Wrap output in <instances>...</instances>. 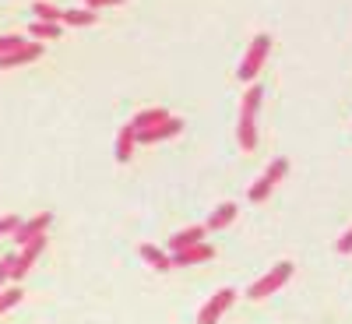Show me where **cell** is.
Masks as SVG:
<instances>
[{
	"label": "cell",
	"instance_id": "obj_1",
	"mask_svg": "<svg viewBox=\"0 0 352 324\" xmlns=\"http://www.w3.org/2000/svg\"><path fill=\"white\" fill-rule=\"evenodd\" d=\"M261 96H264V88L261 85H250L247 88V96H243V106H240V149L243 152H254L257 149V109H261Z\"/></svg>",
	"mask_w": 352,
	"mask_h": 324
},
{
	"label": "cell",
	"instance_id": "obj_2",
	"mask_svg": "<svg viewBox=\"0 0 352 324\" xmlns=\"http://www.w3.org/2000/svg\"><path fill=\"white\" fill-rule=\"evenodd\" d=\"M289 279H292V261H282V264H275L268 275H261V279L247 289V296H250V300H264V296H272L275 289H282Z\"/></svg>",
	"mask_w": 352,
	"mask_h": 324
},
{
	"label": "cell",
	"instance_id": "obj_3",
	"mask_svg": "<svg viewBox=\"0 0 352 324\" xmlns=\"http://www.w3.org/2000/svg\"><path fill=\"white\" fill-rule=\"evenodd\" d=\"M268 50H272V36H257V39L250 43V50H247V56H243V64H240V71H236L240 81H254V78L261 74Z\"/></svg>",
	"mask_w": 352,
	"mask_h": 324
},
{
	"label": "cell",
	"instance_id": "obj_4",
	"mask_svg": "<svg viewBox=\"0 0 352 324\" xmlns=\"http://www.w3.org/2000/svg\"><path fill=\"white\" fill-rule=\"evenodd\" d=\"M285 173H289V162H285V159H275L268 169H264V176H261V180L250 187V201H254V204H261L264 197H268V194L275 191V184L282 180Z\"/></svg>",
	"mask_w": 352,
	"mask_h": 324
},
{
	"label": "cell",
	"instance_id": "obj_5",
	"mask_svg": "<svg viewBox=\"0 0 352 324\" xmlns=\"http://www.w3.org/2000/svg\"><path fill=\"white\" fill-rule=\"evenodd\" d=\"M236 303V289H219L215 296L201 307V314H197V324H219V317Z\"/></svg>",
	"mask_w": 352,
	"mask_h": 324
},
{
	"label": "cell",
	"instance_id": "obj_6",
	"mask_svg": "<svg viewBox=\"0 0 352 324\" xmlns=\"http://www.w3.org/2000/svg\"><path fill=\"white\" fill-rule=\"evenodd\" d=\"M43 56V43L36 39V43H21V46H14L11 53H0V71H11V67H21V64H32V61H39Z\"/></svg>",
	"mask_w": 352,
	"mask_h": 324
},
{
	"label": "cell",
	"instance_id": "obj_7",
	"mask_svg": "<svg viewBox=\"0 0 352 324\" xmlns=\"http://www.w3.org/2000/svg\"><path fill=\"white\" fill-rule=\"evenodd\" d=\"M43 247H46V233H43V237H36V240H28V244L21 247V254H18L14 264H11V282H18V279L28 275V268H32L36 257L43 254Z\"/></svg>",
	"mask_w": 352,
	"mask_h": 324
},
{
	"label": "cell",
	"instance_id": "obj_8",
	"mask_svg": "<svg viewBox=\"0 0 352 324\" xmlns=\"http://www.w3.org/2000/svg\"><path fill=\"white\" fill-rule=\"evenodd\" d=\"M215 257V247L212 244H190V247H184V250H173V268H187V264H197V261H212Z\"/></svg>",
	"mask_w": 352,
	"mask_h": 324
},
{
	"label": "cell",
	"instance_id": "obj_9",
	"mask_svg": "<svg viewBox=\"0 0 352 324\" xmlns=\"http://www.w3.org/2000/svg\"><path fill=\"white\" fill-rule=\"evenodd\" d=\"M184 131V120H162V124H155V127H148V131H134V138L138 141H144V144H152V141H169L173 134H180Z\"/></svg>",
	"mask_w": 352,
	"mask_h": 324
},
{
	"label": "cell",
	"instance_id": "obj_10",
	"mask_svg": "<svg viewBox=\"0 0 352 324\" xmlns=\"http://www.w3.org/2000/svg\"><path fill=\"white\" fill-rule=\"evenodd\" d=\"M46 229H50V212H39L36 219H28V222H21V226H18V229L11 233V237H14V240H18V244L25 247L28 240H36V237H43Z\"/></svg>",
	"mask_w": 352,
	"mask_h": 324
},
{
	"label": "cell",
	"instance_id": "obj_11",
	"mask_svg": "<svg viewBox=\"0 0 352 324\" xmlns=\"http://www.w3.org/2000/svg\"><path fill=\"white\" fill-rule=\"evenodd\" d=\"M204 233H208L204 226H190V229H184V233H173V237H169V247H173V250H184V247H190V244H201Z\"/></svg>",
	"mask_w": 352,
	"mask_h": 324
},
{
	"label": "cell",
	"instance_id": "obj_12",
	"mask_svg": "<svg viewBox=\"0 0 352 324\" xmlns=\"http://www.w3.org/2000/svg\"><path fill=\"white\" fill-rule=\"evenodd\" d=\"M232 219H236V204H232V201L219 204V208L208 215V233H219V229H226Z\"/></svg>",
	"mask_w": 352,
	"mask_h": 324
},
{
	"label": "cell",
	"instance_id": "obj_13",
	"mask_svg": "<svg viewBox=\"0 0 352 324\" xmlns=\"http://www.w3.org/2000/svg\"><path fill=\"white\" fill-rule=\"evenodd\" d=\"M60 32H64V25L60 21H32V25H28V36H36L39 43L43 39H60Z\"/></svg>",
	"mask_w": 352,
	"mask_h": 324
},
{
	"label": "cell",
	"instance_id": "obj_14",
	"mask_svg": "<svg viewBox=\"0 0 352 324\" xmlns=\"http://www.w3.org/2000/svg\"><path fill=\"white\" fill-rule=\"evenodd\" d=\"M162 120H169L166 109H141L134 120H131V127H134V131H148V127H155V124H162Z\"/></svg>",
	"mask_w": 352,
	"mask_h": 324
},
{
	"label": "cell",
	"instance_id": "obj_15",
	"mask_svg": "<svg viewBox=\"0 0 352 324\" xmlns=\"http://www.w3.org/2000/svg\"><path fill=\"white\" fill-rule=\"evenodd\" d=\"M134 144H138V138H134V127L127 124L120 134H116V159H120V162H127V159L134 155Z\"/></svg>",
	"mask_w": 352,
	"mask_h": 324
},
{
	"label": "cell",
	"instance_id": "obj_16",
	"mask_svg": "<svg viewBox=\"0 0 352 324\" xmlns=\"http://www.w3.org/2000/svg\"><path fill=\"white\" fill-rule=\"evenodd\" d=\"M141 257L148 261L155 272H169V268H173V261H169V257H166L159 247H152V244H144V247H141Z\"/></svg>",
	"mask_w": 352,
	"mask_h": 324
},
{
	"label": "cell",
	"instance_id": "obj_17",
	"mask_svg": "<svg viewBox=\"0 0 352 324\" xmlns=\"http://www.w3.org/2000/svg\"><path fill=\"white\" fill-rule=\"evenodd\" d=\"M96 21V11H60V25H71V28H85Z\"/></svg>",
	"mask_w": 352,
	"mask_h": 324
},
{
	"label": "cell",
	"instance_id": "obj_18",
	"mask_svg": "<svg viewBox=\"0 0 352 324\" xmlns=\"http://www.w3.org/2000/svg\"><path fill=\"white\" fill-rule=\"evenodd\" d=\"M36 18L39 21H60V8H53V4H46V0H36Z\"/></svg>",
	"mask_w": 352,
	"mask_h": 324
},
{
	"label": "cell",
	"instance_id": "obj_19",
	"mask_svg": "<svg viewBox=\"0 0 352 324\" xmlns=\"http://www.w3.org/2000/svg\"><path fill=\"white\" fill-rule=\"evenodd\" d=\"M14 303H21V289H0V314H8Z\"/></svg>",
	"mask_w": 352,
	"mask_h": 324
},
{
	"label": "cell",
	"instance_id": "obj_20",
	"mask_svg": "<svg viewBox=\"0 0 352 324\" xmlns=\"http://www.w3.org/2000/svg\"><path fill=\"white\" fill-rule=\"evenodd\" d=\"M21 226V219L18 215H4V219H0V237H8V233H14Z\"/></svg>",
	"mask_w": 352,
	"mask_h": 324
},
{
	"label": "cell",
	"instance_id": "obj_21",
	"mask_svg": "<svg viewBox=\"0 0 352 324\" xmlns=\"http://www.w3.org/2000/svg\"><path fill=\"white\" fill-rule=\"evenodd\" d=\"M25 39L21 36H0V53H11L14 46H21Z\"/></svg>",
	"mask_w": 352,
	"mask_h": 324
},
{
	"label": "cell",
	"instance_id": "obj_22",
	"mask_svg": "<svg viewBox=\"0 0 352 324\" xmlns=\"http://www.w3.org/2000/svg\"><path fill=\"white\" fill-rule=\"evenodd\" d=\"M338 254H352V226H349V233L338 240Z\"/></svg>",
	"mask_w": 352,
	"mask_h": 324
},
{
	"label": "cell",
	"instance_id": "obj_23",
	"mask_svg": "<svg viewBox=\"0 0 352 324\" xmlns=\"http://www.w3.org/2000/svg\"><path fill=\"white\" fill-rule=\"evenodd\" d=\"M113 4H124V0H88V11H96V8H113Z\"/></svg>",
	"mask_w": 352,
	"mask_h": 324
}]
</instances>
